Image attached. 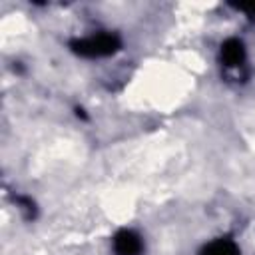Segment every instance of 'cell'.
I'll list each match as a JSON object with an SVG mask.
<instances>
[{
    "label": "cell",
    "mask_w": 255,
    "mask_h": 255,
    "mask_svg": "<svg viewBox=\"0 0 255 255\" xmlns=\"http://www.w3.org/2000/svg\"><path fill=\"white\" fill-rule=\"evenodd\" d=\"M116 48V38L112 36H96V38H88L78 42V52L82 54H90V56H100V54H108Z\"/></svg>",
    "instance_id": "obj_1"
},
{
    "label": "cell",
    "mask_w": 255,
    "mask_h": 255,
    "mask_svg": "<svg viewBox=\"0 0 255 255\" xmlns=\"http://www.w3.org/2000/svg\"><path fill=\"white\" fill-rule=\"evenodd\" d=\"M239 8H243V10H247L249 14H255V4H249V6H239Z\"/></svg>",
    "instance_id": "obj_5"
},
{
    "label": "cell",
    "mask_w": 255,
    "mask_h": 255,
    "mask_svg": "<svg viewBox=\"0 0 255 255\" xmlns=\"http://www.w3.org/2000/svg\"><path fill=\"white\" fill-rule=\"evenodd\" d=\"M203 255H239V251L229 241H215L203 251Z\"/></svg>",
    "instance_id": "obj_4"
},
{
    "label": "cell",
    "mask_w": 255,
    "mask_h": 255,
    "mask_svg": "<svg viewBox=\"0 0 255 255\" xmlns=\"http://www.w3.org/2000/svg\"><path fill=\"white\" fill-rule=\"evenodd\" d=\"M141 249V243H139V237L131 231H122L118 237H116V251L118 255H135L139 253Z\"/></svg>",
    "instance_id": "obj_2"
},
{
    "label": "cell",
    "mask_w": 255,
    "mask_h": 255,
    "mask_svg": "<svg viewBox=\"0 0 255 255\" xmlns=\"http://www.w3.org/2000/svg\"><path fill=\"white\" fill-rule=\"evenodd\" d=\"M221 58L227 66H235L243 60V46L237 42V40H229L223 44V50H221Z\"/></svg>",
    "instance_id": "obj_3"
}]
</instances>
